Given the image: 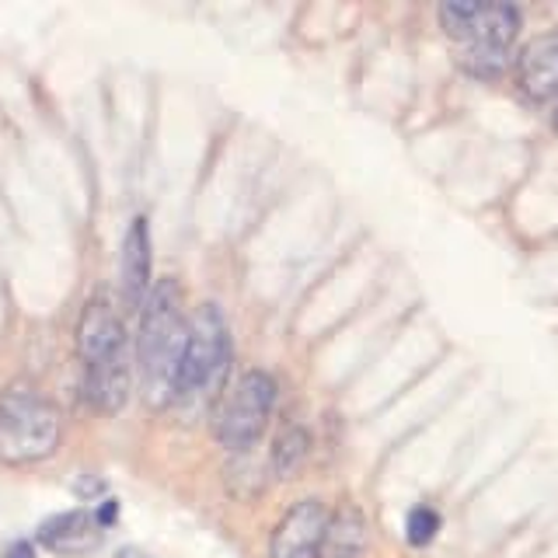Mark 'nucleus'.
Masks as SVG:
<instances>
[{
	"label": "nucleus",
	"instance_id": "nucleus-13",
	"mask_svg": "<svg viewBox=\"0 0 558 558\" xmlns=\"http://www.w3.org/2000/svg\"><path fill=\"white\" fill-rule=\"evenodd\" d=\"M269 475H272L269 458L255 461V453L244 450V453H234V461L227 464V488H231L234 499H258L266 493Z\"/></svg>",
	"mask_w": 558,
	"mask_h": 558
},
{
	"label": "nucleus",
	"instance_id": "nucleus-6",
	"mask_svg": "<svg viewBox=\"0 0 558 558\" xmlns=\"http://www.w3.org/2000/svg\"><path fill=\"white\" fill-rule=\"evenodd\" d=\"M331 513L325 510V502L304 499L287 510V517L276 523L269 555L272 558H318L325 534H328Z\"/></svg>",
	"mask_w": 558,
	"mask_h": 558
},
{
	"label": "nucleus",
	"instance_id": "nucleus-15",
	"mask_svg": "<svg viewBox=\"0 0 558 558\" xmlns=\"http://www.w3.org/2000/svg\"><path fill=\"white\" fill-rule=\"evenodd\" d=\"M436 531H440V513L429 510V506H415V510L409 513V520H405V537H409V545L426 548L429 541L436 537Z\"/></svg>",
	"mask_w": 558,
	"mask_h": 558
},
{
	"label": "nucleus",
	"instance_id": "nucleus-16",
	"mask_svg": "<svg viewBox=\"0 0 558 558\" xmlns=\"http://www.w3.org/2000/svg\"><path fill=\"white\" fill-rule=\"evenodd\" d=\"M112 520H116V502H105L98 510V523H101V527H109Z\"/></svg>",
	"mask_w": 558,
	"mask_h": 558
},
{
	"label": "nucleus",
	"instance_id": "nucleus-12",
	"mask_svg": "<svg viewBox=\"0 0 558 558\" xmlns=\"http://www.w3.org/2000/svg\"><path fill=\"white\" fill-rule=\"evenodd\" d=\"M307 453H311V433L301 423H287L283 429L276 433L272 450H269V464H272V475L276 478H296L307 464Z\"/></svg>",
	"mask_w": 558,
	"mask_h": 558
},
{
	"label": "nucleus",
	"instance_id": "nucleus-4",
	"mask_svg": "<svg viewBox=\"0 0 558 558\" xmlns=\"http://www.w3.org/2000/svg\"><path fill=\"white\" fill-rule=\"evenodd\" d=\"M60 436V409L28 380L8 384V391L0 395V461L11 468L39 464L57 453Z\"/></svg>",
	"mask_w": 558,
	"mask_h": 558
},
{
	"label": "nucleus",
	"instance_id": "nucleus-14",
	"mask_svg": "<svg viewBox=\"0 0 558 558\" xmlns=\"http://www.w3.org/2000/svg\"><path fill=\"white\" fill-rule=\"evenodd\" d=\"M510 52H496V49H471V46H461L458 49V63L461 70H468L471 77H482V81H496L506 74V66H510Z\"/></svg>",
	"mask_w": 558,
	"mask_h": 558
},
{
	"label": "nucleus",
	"instance_id": "nucleus-7",
	"mask_svg": "<svg viewBox=\"0 0 558 558\" xmlns=\"http://www.w3.org/2000/svg\"><path fill=\"white\" fill-rule=\"evenodd\" d=\"M517 87L527 101L558 98V28L531 39L517 57Z\"/></svg>",
	"mask_w": 558,
	"mask_h": 558
},
{
	"label": "nucleus",
	"instance_id": "nucleus-17",
	"mask_svg": "<svg viewBox=\"0 0 558 558\" xmlns=\"http://www.w3.org/2000/svg\"><path fill=\"white\" fill-rule=\"evenodd\" d=\"M8 558H35V551H32V545H25V541H17V545L8 551Z\"/></svg>",
	"mask_w": 558,
	"mask_h": 558
},
{
	"label": "nucleus",
	"instance_id": "nucleus-10",
	"mask_svg": "<svg viewBox=\"0 0 558 558\" xmlns=\"http://www.w3.org/2000/svg\"><path fill=\"white\" fill-rule=\"evenodd\" d=\"M517 32H520V11L513 4H478L475 17L464 32L461 46L471 49H496V52H510L517 43Z\"/></svg>",
	"mask_w": 558,
	"mask_h": 558
},
{
	"label": "nucleus",
	"instance_id": "nucleus-9",
	"mask_svg": "<svg viewBox=\"0 0 558 558\" xmlns=\"http://www.w3.org/2000/svg\"><path fill=\"white\" fill-rule=\"evenodd\" d=\"M98 541H101V523L87 510L57 513L39 527V545H46L57 555H84L98 548Z\"/></svg>",
	"mask_w": 558,
	"mask_h": 558
},
{
	"label": "nucleus",
	"instance_id": "nucleus-2",
	"mask_svg": "<svg viewBox=\"0 0 558 558\" xmlns=\"http://www.w3.org/2000/svg\"><path fill=\"white\" fill-rule=\"evenodd\" d=\"M77 353L84 363L87 405L101 415H116L130 401L136 363L130 360L126 325H122L116 307L105 301V296H95L81 314Z\"/></svg>",
	"mask_w": 558,
	"mask_h": 558
},
{
	"label": "nucleus",
	"instance_id": "nucleus-18",
	"mask_svg": "<svg viewBox=\"0 0 558 558\" xmlns=\"http://www.w3.org/2000/svg\"><path fill=\"white\" fill-rule=\"evenodd\" d=\"M122 558H140V555H133V551H122Z\"/></svg>",
	"mask_w": 558,
	"mask_h": 558
},
{
	"label": "nucleus",
	"instance_id": "nucleus-5",
	"mask_svg": "<svg viewBox=\"0 0 558 558\" xmlns=\"http://www.w3.org/2000/svg\"><path fill=\"white\" fill-rule=\"evenodd\" d=\"M276 409V380L266 371H248L227 388L214 409V436L231 453L255 450Z\"/></svg>",
	"mask_w": 558,
	"mask_h": 558
},
{
	"label": "nucleus",
	"instance_id": "nucleus-11",
	"mask_svg": "<svg viewBox=\"0 0 558 558\" xmlns=\"http://www.w3.org/2000/svg\"><path fill=\"white\" fill-rule=\"evenodd\" d=\"M366 541H371V534H366L363 510L353 502H345L331 513L318 558H366Z\"/></svg>",
	"mask_w": 558,
	"mask_h": 558
},
{
	"label": "nucleus",
	"instance_id": "nucleus-3",
	"mask_svg": "<svg viewBox=\"0 0 558 558\" xmlns=\"http://www.w3.org/2000/svg\"><path fill=\"white\" fill-rule=\"evenodd\" d=\"M231 377V331L217 304H199L189 318V342L174 388V405L185 418L220 405Z\"/></svg>",
	"mask_w": 558,
	"mask_h": 558
},
{
	"label": "nucleus",
	"instance_id": "nucleus-1",
	"mask_svg": "<svg viewBox=\"0 0 558 558\" xmlns=\"http://www.w3.org/2000/svg\"><path fill=\"white\" fill-rule=\"evenodd\" d=\"M189 342V318L182 287L174 279H161L144 311H140V336H136V377L140 398L150 412H165L174 405V388H179V371Z\"/></svg>",
	"mask_w": 558,
	"mask_h": 558
},
{
	"label": "nucleus",
	"instance_id": "nucleus-19",
	"mask_svg": "<svg viewBox=\"0 0 558 558\" xmlns=\"http://www.w3.org/2000/svg\"><path fill=\"white\" fill-rule=\"evenodd\" d=\"M555 133H558V109H555Z\"/></svg>",
	"mask_w": 558,
	"mask_h": 558
},
{
	"label": "nucleus",
	"instance_id": "nucleus-8",
	"mask_svg": "<svg viewBox=\"0 0 558 558\" xmlns=\"http://www.w3.org/2000/svg\"><path fill=\"white\" fill-rule=\"evenodd\" d=\"M150 290V231L147 220L136 217L122 241V296L133 311H144Z\"/></svg>",
	"mask_w": 558,
	"mask_h": 558
}]
</instances>
